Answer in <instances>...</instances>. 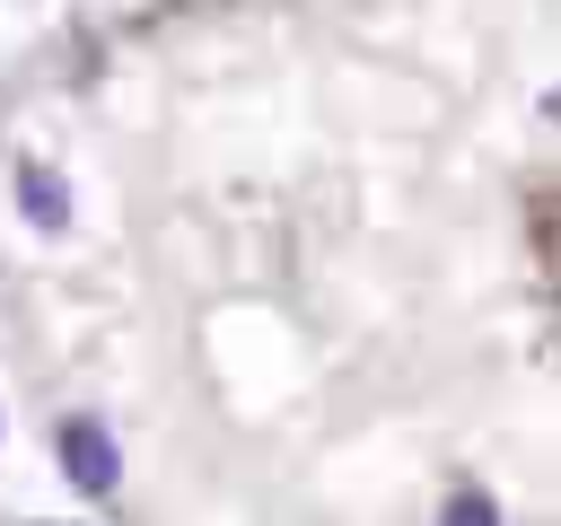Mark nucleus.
Masks as SVG:
<instances>
[{"instance_id": "obj_1", "label": "nucleus", "mask_w": 561, "mask_h": 526, "mask_svg": "<svg viewBox=\"0 0 561 526\" xmlns=\"http://www.w3.org/2000/svg\"><path fill=\"white\" fill-rule=\"evenodd\" d=\"M53 447H61V465H70V482H79V491H114V482H123V456H114L105 421H61V430H53Z\"/></svg>"}, {"instance_id": "obj_2", "label": "nucleus", "mask_w": 561, "mask_h": 526, "mask_svg": "<svg viewBox=\"0 0 561 526\" xmlns=\"http://www.w3.org/2000/svg\"><path fill=\"white\" fill-rule=\"evenodd\" d=\"M18 210H26L44 237H53V228H70V193H61L44 167H18Z\"/></svg>"}, {"instance_id": "obj_3", "label": "nucleus", "mask_w": 561, "mask_h": 526, "mask_svg": "<svg viewBox=\"0 0 561 526\" xmlns=\"http://www.w3.org/2000/svg\"><path fill=\"white\" fill-rule=\"evenodd\" d=\"M447 526H500L491 491H456V500H447Z\"/></svg>"}]
</instances>
